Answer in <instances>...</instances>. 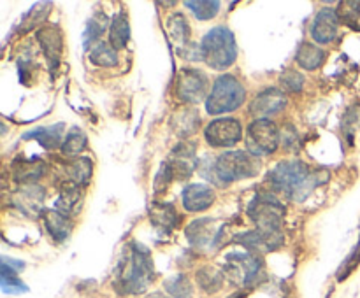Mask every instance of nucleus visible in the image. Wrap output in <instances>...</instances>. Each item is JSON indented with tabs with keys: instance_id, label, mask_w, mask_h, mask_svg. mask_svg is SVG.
I'll return each mask as SVG.
<instances>
[{
	"instance_id": "obj_1",
	"label": "nucleus",
	"mask_w": 360,
	"mask_h": 298,
	"mask_svg": "<svg viewBox=\"0 0 360 298\" xmlns=\"http://www.w3.org/2000/svg\"><path fill=\"white\" fill-rule=\"evenodd\" d=\"M269 182L276 191H281L295 202H302L322 179L302 161H281L269 174Z\"/></svg>"
},
{
	"instance_id": "obj_2",
	"label": "nucleus",
	"mask_w": 360,
	"mask_h": 298,
	"mask_svg": "<svg viewBox=\"0 0 360 298\" xmlns=\"http://www.w3.org/2000/svg\"><path fill=\"white\" fill-rule=\"evenodd\" d=\"M153 279L155 270L151 265L150 252L144 249V245L132 244L129 258L120 263L118 273H116V286L123 293H143Z\"/></svg>"
},
{
	"instance_id": "obj_3",
	"label": "nucleus",
	"mask_w": 360,
	"mask_h": 298,
	"mask_svg": "<svg viewBox=\"0 0 360 298\" xmlns=\"http://www.w3.org/2000/svg\"><path fill=\"white\" fill-rule=\"evenodd\" d=\"M259 170L260 161L255 154L245 153V151H227L218 156L211 179L224 186L227 182L238 181V179L253 177L259 174Z\"/></svg>"
},
{
	"instance_id": "obj_4",
	"label": "nucleus",
	"mask_w": 360,
	"mask_h": 298,
	"mask_svg": "<svg viewBox=\"0 0 360 298\" xmlns=\"http://www.w3.org/2000/svg\"><path fill=\"white\" fill-rule=\"evenodd\" d=\"M202 58L211 69L224 70L231 67L238 58L236 39L229 28L217 27L207 32L202 41Z\"/></svg>"
},
{
	"instance_id": "obj_5",
	"label": "nucleus",
	"mask_w": 360,
	"mask_h": 298,
	"mask_svg": "<svg viewBox=\"0 0 360 298\" xmlns=\"http://www.w3.org/2000/svg\"><path fill=\"white\" fill-rule=\"evenodd\" d=\"M246 91L234 76H220L213 84L206 109L210 114H225L232 112L245 102Z\"/></svg>"
},
{
	"instance_id": "obj_6",
	"label": "nucleus",
	"mask_w": 360,
	"mask_h": 298,
	"mask_svg": "<svg viewBox=\"0 0 360 298\" xmlns=\"http://www.w3.org/2000/svg\"><path fill=\"white\" fill-rule=\"evenodd\" d=\"M248 216L257 224V230L266 231V233H278V231H281L285 207L271 193H259L250 203Z\"/></svg>"
},
{
	"instance_id": "obj_7",
	"label": "nucleus",
	"mask_w": 360,
	"mask_h": 298,
	"mask_svg": "<svg viewBox=\"0 0 360 298\" xmlns=\"http://www.w3.org/2000/svg\"><path fill=\"white\" fill-rule=\"evenodd\" d=\"M280 133H278L276 125L269 119H257L248 126L246 133V146L250 153L255 156H264V154H273L280 144Z\"/></svg>"
},
{
	"instance_id": "obj_8",
	"label": "nucleus",
	"mask_w": 360,
	"mask_h": 298,
	"mask_svg": "<svg viewBox=\"0 0 360 298\" xmlns=\"http://www.w3.org/2000/svg\"><path fill=\"white\" fill-rule=\"evenodd\" d=\"M262 270V262L248 252H231L225 258V276L236 284L250 286L255 283Z\"/></svg>"
},
{
	"instance_id": "obj_9",
	"label": "nucleus",
	"mask_w": 360,
	"mask_h": 298,
	"mask_svg": "<svg viewBox=\"0 0 360 298\" xmlns=\"http://www.w3.org/2000/svg\"><path fill=\"white\" fill-rule=\"evenodd\" d=\"M178 97L188 104H199L207 91V77L197 69H185L179 72L176 84Z\"/></svg>"
},
{
	"instance_id": "obj_10",
	"label": "nucleus",
	"mask_w": 360,
	"mask_h": 298,
	"mask_svg": "<svg viewBox=\"0 0 360 298\" xmlns=\"http://www.w3.org/2000/svg\"><path fill=\"white\" fill-rule=\"evenodd\" d=\"M206 140L213 147H229L234 146L239 142L243 137L241 123L234 118H224V119H214L210 123V126L204 132Z\"/></svg>"
},
{
	"instance_id": "obj_11",
	"label": "nucleus",
	"mask_w": 360,
	"mask_h": 298,
	"mask_svg": "<svg viewBox=\"0 0 360 298\" xmlns=\"http://www.w3.org/2000/svg\"><path fill=\"white\" fill-rule=\"evenodd\" d=\"M285 105H287V95L276 88H267L257 95L255 100L250 105V112L259 119H266L267 116L283 111Z\"/></svg>"
},
{
	"instance_id": "obj_12",
	"label": "nucleus",
	"mask_w": 360,
	"mask_h": 298,
	"mask_svg": "<svg viewBox=\"0 0 360 298\" xmlns=\"http://www.w3.org/2000/svg\"><path fill=\"white\" fill-rule=\"evenodd\" d=\"M340 16L334 9H322L316 14L313 21L311 35L319 44H329L338 37V27H340Z\"/></svg>"
},
{
	"instance_id": "obj_13",
	"label": "nucleus",
	"mask_w": 360,
	"mask_h": 298,
	"mask_svg": "<svg viewBox=\"0 0 360 298\" xmlns=\"http://www.w3.org/2000/svg\"><path fill=\"white\" fill-rule=\"evenodd\" d=\"M167 165L174 177L188 179L197 167L195 149H193L192 144L183 142L179 146H176Z\"/></svg>"
},
{
	"instance_id": "obj_14",
	"label": "nucleus",
	"mask_w": 360,
	"mask_h": 298,
	"mask_svg": "<svg viewBox=\"0 0 360 298\" xmlns=\"http://www.w3.org/2000/svg\"><path fill=\"white\" fill-rule=\"evenodd\" d=\"M238 242L255 252H269L280 248L281 242H283V235H281V231H278V233H266V231L255 230L238 237Z\"/></svg>"
},
{
	"instance_id": "obj_15",
	"label": "nucleus",
	"mask_w": 360,
	"mask_h": 298,
	"mask_svg": "<svg viewBox=\"0 0 360 298\" xmlns=\"http://www.w3.org/2000/svg\"><path fill=\"white\" fill-rule=\"evenodd\" d=\"M183 205L190 212H202L213 203V189L206 184H190L181 195Z\"/></svg>"
},
{
	"instance_id": "obj_16",
	"label": "nucleus",
	"mask_w": 360,
	"mask_h": 298,
	"mask_svg": "<svg viewBox=\"0 0 360 298\" xmlns=\"http://www.w3.org/2000/svg\"><path fill=\"white\" fill-rule=\"evenodd\" d=\"M37 39L42 46L46 58L55 65L62 53V34L55 27H44L37 32Z\"/></svg>"
},
{
	"instance_id": "obj_17",
	"label": "nucleus",
	"mask_w": 360,
	"mask_h": 298,
	"mask_svg": "<svg viewBox=\"0 0 360 298\" xmlns=\"http://www.w3.org/2000/svg\"><path fill=\"white\" fill-rule=\"evenodd\" d=\"M214 221L210 217H202V219H197L186 228V237L192 242V245L195 248H204V245H210L211 241L214 237Z\"/></svg>"
},
{
	"instance_id": "obj_18",
	"label": "nucleus",
	"mask_w": 360,
	"mask_h": 298,
	"mask_svg": "<svg viewBox=\"0 0 360 298\" xmlns=\"http://www.w3.org/2000/svg\"><path fill=\"white\" fill-rule=\"evenodd\" d=\"M44 224L48 228V231L51 233V237L55 241H65L70 233V221L69 217L65 216L60 210L53 209V210H44Z\"/></svg>"
},
{
	"instance_id": "obj_19",
	"label": "nucleus",
	"mask_w": 360,
	"mask_h": 298,
	"mask_svg": "<svg viewBox=\"0 0 360 298\" xmlns=\"http://www.w3.org/2000/svg\"><path fill=\"white\" fill-rule=\"evenodd\" d=\"M295 60H297V63L302 67V69L315 70L319 69V67L323 63V60H326V53H323V49L316 48L315 44L304 42V44L299 46Z\"/></svg>"
},
{
	"instance_id": "obj_20",
	"label": "nucleus",
	"mask_w": 360,
	"mask_h": 298,
	"mask_svg": "<svg viewBox=\"0 0 360 298\" xmlns=\"http://www.w3.org/2000/svg\"><path fill=\"white\" fill-rule=\"evenodd\" d=\"M130 39V27L125 13H120L118 16L112 18L111 32H109V42L115 49H123L129 44Z\"/></svg>"
},
{
	"instance_id": "obj_21",
	"label": "nucleus",
	"mask_w": 360,
	"mask_h": 298,
	"mask_svg": "<svg viewBox=\"0 0 360 298\" xmlns=\"http://www.w3.org/2000/svg\"><path fill=\"white\" fill-rule=\"evenodd\" d=\"M150 216L153 224L165 228V230H171L178 223V214L171 203H153V207L150 209Z\"/></svg>"
},
{
	"instance_id": "obj_22",
	"label": "nucleus",
	"mask_w": 360,
	"mask_h": 298,
	"mask_svg": "<svg viewBox=\"0 0 360 298\" xmlns=\"http://www.w3.org/2000/svg\"><path fill=\"white\" fill-rule=\"evenodd\" d=\"M62 128L63 125L37 128L30 133H25V139H35L39 140V144H42L46 149H55L60 144V139H62Z\"/></svg>"
},
{
	"instance_id": "obj_23",
	"label": "nucleus",
	"mask_w": 360,
	"mask_h": 298,
	"mask_svg": "<svg viewBox=\"0 0 360 298\" xmlns=\"http://www.w3.org/2000/svg\"><path fill=\"white\" fill-rule=\"evenodd\" d=\"M46 170L44 161L32 160V161H16L13 165V174L18 181H34L39 179Z\"/></svg>"
},
{
	"instance_id": "obj_24",
	"label": "nucleus",
	"mask_w": 360,
	"mask_h": 298,
	"mask_svg": "<svg viewBox=\"0 0 360 298\" xmlns=\"http://www.w3.org/2000/svg\"><path fill=\"white\" fill-rule=\"evenodd\" d=\"M81 196V191H79V186H77V182L74 181H65L62 182V186H60V196L58 200H56V210H60V212L65 214L67 210L72 209L74 203L79 200Z\"/></svg>"
},
{
	"instance_id": "obj_25",
	"label": "nucleus",
	"mask_w": 360,
	"mask_h": 298,
	"mask_svg": "<svg viewBox=\"0 0 360 298\" xmlns=\"http://www.w3.org/2000/svg\"><path fill=\"white\" fill-rule=\"evenodd\" d=\"M90 60L95 65L112 67L118 63V55H116V49L105 42H95L94 48L90 49Z\"/></svg>"
},
{
	"instance_id": "obj_26",
	"label": "nucleus",
	"mask_w": 360,
	"mask_h": 298,
	"mask_svg": "<svg viewBox=\"0 0 360 298\" xmlns=\"http://www.w3.org/2000/svg\"><path fill=\"white\" fill-rule=\"evenodd\" d=\"M165 290L172 298H193V287L188 277L179 273L165 280Z\"/></svg>"
},
{
	"instance_id": "obj_27",
	"label": "nucleus",
	"mask_w": 360,
	"mask_h": 298,
	"mask_svg": "<svg viewBox=\"0 0 360 298\" xmlns=\"http://www.w3.org/2000/svg\"><path fill=\"white\" fill-rule=\"evenodd\" d=\"M197 283H199V286L202 287L204 291L214 293V291L220 290L221 284H224V277H221V273L218 272L217 269H213V266H204V269H200L199 272H197Z\"/></svg>"
},
{
	"instance_id": "obj_28",
	"label": "nucleus",
	"mask_w": 360,
	"mask_h": 298,
	"mask_svg": "<svg viewBox=\"0 0 360 298\" xmlns=\"http://www.w3.org/2000/svg\"><path fill=\"white\" fill-rule=\"evenodd\" d=\"M91 170H94V167H91V161L88 158H79L67 167L70 181L77 182V184H86L91 177Z\"/></svg>"
},
{
	"instance_id": "obj_29",
	"label": "nucleus",
	"mask_w": 360,
	"mask_h": 298,
	"mask_svg": "<svg viewBox=\"0 0 360 298\" xmlns=\"http://www.w3.org/2000/svg\"><path fill=\"white\" fill-rule=\"evenodd\" d=\"M338 16L354 30H360V2H341Z\"/></svg>"
},
{
	"instance_id": "obj_30",
	"label": "nucleus",
	"mask_w": 360,
	"mask_h": 298,
	"mask_svg": "<svg viewBox=\"0 0 360 298\" xmlns=\"http://www.w3.org/2000/svg\"><path fill=\"white\" fill-rule=\"evenodd\" d=\"M186 7H190L192 9V13L195 14L199 20L206 21V20H211V18H214L218 14V9H220V2H217V0H199V2H185Z\"/></svg>"
},
{
	"instance_id": "obj_31",
	"label": "nucleus",
	"mask_w": 360,
	"mask_h": 298,
	"mask_svg": "<svg viewBox=\"0 0 360 298\" xmlns=\"http://www.w3.org/2000/svg\"><path fill=\"white\" fill-rule=\"evenodd\" d=\"M2 290L6 293H25L27 286L16 277V270L2 263Z\"/></svg>"
},
{
	"instance_id": "obj_32",
	"label": "nucleus",
	"mask_w": 360,
	"mask_h": 298,
	"mask_svg": "<svg viewBox=\"0 0 360 298\" xmlns=\"http://www.w3.org/2000/svg\"><path fill=\"white\" fill-rule=\"evenodd\" d=\"M169 30H171L172 37L179 42H186L190 37V27L186 23L185 16L183 14H174V16L169 18Z\"/></svg>"
},
{
	"instance_id": "obj_33",
	"label": "nucleus",
	"mask_w": 360,
	"mask_h": 298,
	"mask_svg": "<svg viewBox=\"0 0 360 298\" xmlns=\"http://www.w3.org/2000/svg\"><path fill=\"white\" fill-rule=\"evenodd\" d=\"M84 146H86V137L76 130V132L69 133L67 140L63 142L62 149L65 154H77L84 149Z\"/></svg>"
},
{
	"instance_id": "obj_34",
	"label": "nucleus",
	"mask_w": 360,
	"mask_h": 298,
	"mask_svg": "<svg viewBox=\"0 0 360 298\" xmlns=\"http://www.w3.org/2000/svg\"><path fill=\"white\" fill-rule=\"evenodd\" d=\"M280 81L281 84H283L285 90L290 91V93H297V91H301L302 84H304V77H302L299 72H295V70H287V72L280 77Z\"/></svg>"
},
{
	"instance_id": "obj_35",
	"label": "nucleus",
	"mask_w": 360,
	"mask_h": 298,
	"mask_svg": "<svg viewBox=\"0 0 360 298\" xmlns=\"http://www.w3.org/2000/svg\"><path fill=\"white\" fill-rule=\"evenodd\" d=\"M46 6H48V4H37V6H35L34 9H32L30 16H28L27 21H25L23 30H30V28H34L35 25L42 23V20H44V16L49 13V11H46V13H42V7H46Z\"/></svg>"
},
{
	"instance_id": "obj_36",
	"label": "nucleus",
	"mask_w": 360,
	"mask_h": 298,
	"mask_svg": "<svg viewBox=\"0 0 360 298\" xmlns=\"http://www.w3.org/2000/svg\"><path fill=\"white\" fill-rule=\"evenodd\" d=\"M171 177H172L171 168H169L167 163H164L162 165L160 172H158V175L155 177V189H157V193L165 191V188H167L169 182H171Z\"/></svg>"
},
{
	"instance_id": "obj_37",
	"label": "nucleus",
	"mask_w": 360,
	"mask_h": 298,
	"mask_svg": "<svg viewBox=\"0 0 360 298\" xmlns=\"http://www.w3.org/2000/svg\"><path fill=\"white\" fill-rule=\"evenodd\" d=\"M104 27H105V23H102V21H95V20H90L88 21V25H86V34H84V44H90V41H94L95 37H98V35H101V32L104 30Z\"/></svg>"
},
{
	"instance_id": "obj_38",
	"label": "nucleus",
	"mask_w": 360,
	"mask_h": 298,
	"mask_svg": "<svg viewBox=\"0 0 360 298\" xmlns=\"http://www.w3.org/2000/svg\"><path fill=\"white\" fill-rule=\"evenodd\" d=\"M357 259H360V242H359V245H357V251L354 252V255H350V258L347 259V262H345V265H343V269H341V272H340V279H345V277L348 276V273L352 272V270L355 269V265H357Z\"/></svg>"
},
{
	"instance_id": "obj_39",
	"label": "nucleus",
	"mask_w": 360,
	"mask_h": 298,
	"mask_svg": "<svg viewBox=\"0 0 360 298\" xmlns=\"http://www.w3.org/2000/svg\"><path fill=\"white\" fill-rule=\"evenodd\" d=\"M148 298H169V297H167V294H164V293H153V294H150Z\"/></svg>"
}]
</instances>
